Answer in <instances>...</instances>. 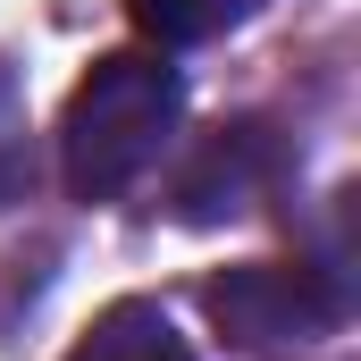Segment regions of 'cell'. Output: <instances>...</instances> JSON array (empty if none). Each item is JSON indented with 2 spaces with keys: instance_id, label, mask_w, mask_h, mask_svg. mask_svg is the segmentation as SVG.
<instances>
[{
  "instance_id": "obj_1",
  "label": "cell",
  "mask_w": 361,
  "mask_h": 361,
  "mask_svg": "<svg viewBox=\"0 0 361 361\" xmlns=\"http://www.w3.org/2000/svg\"><path fill=\"white\" fill-rule=\"evenodd\" d=\"M177 118H185V85H177L169 59H152V51H118V59H101L85 85H76L68 126H59L68 193H76V202H118L126 185L169 152Z\"/></svg>"
},
{
  "instance_id": "obj_2",
  "label": "cell",
  "mask_w": 361,
  "mask_h": 361,
  "mask_svg": "<svg viewBox=\"0 0 361 361\" xmlns=\"http://www.w3.org/2000/svg\"><path fill=\"white\" fill-rule=\"evenodd\" d=\"M202 311L244 353H302V345H328L345 328L336 277L311 269V261H244V269H227V277L202 286Z\"/></svg>"
},
{
  "instance_id": "obj_3",
  "label": "cell",
  "mask_w": 361,
  "mask_h": 361,
  "mask_svg": "<svg viewBox=\"0 0 361 361\" xmlns=\"http://www.w3.org/2000/svg\"><path fill=\"white\" fill-rule=\"evenodd\" d=\"M269 169H277V152H269V135H261V126H219V135H210V152L185 169L177 210L193 219V227L235 219V210H252V202L269 193Z\"/></svg>"
},
{
  "instance_id": "obj_4",
  "label": "cell",
  "mask_w": 361,
  "mask_h": 361,
  "mask_svg": "<svg viewBox=\"0 0 361 361\" xmlns=\"http://www.w3.org/2000/svg\"><path fill=\"white\" fill-rule=\"evenodd\" d=\"M68 361H193V345L169 328L160 302H109L85 336H76Z\"/></svg>"
},
{
  "instance_id": "obj_5",
  "label": "cell",
  "mask_w": 361,
  "mask_h": 361,
  "mask_svg": "<svg viewBox=\"0 0 361 361\" xmlns=\"http://www.w3.org/2000/svg\"><path fill=\"white\" fill-rule=\"evenodd\" d=\"M135 8V25L152 34V42H219V34H235L261 0H126Z\"/></svg>"
},
{
  "instance_id": "obj_6",
  "label": "cell",
  "mask_w": 361,
  "mask_h": 361,
  "mask_svg": "<svg viewBox=\"0 0 361 361\" xmlns=\"http://www.w3.org/2000/svg\"><path fill=\"white\" fill-rule=\"evenodd\" d=\"M25 185H34V143H25V92H17V76L0 68V210H8V202H25Z\"/></svg>"
}]
</instances>
